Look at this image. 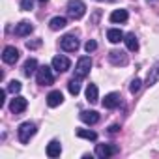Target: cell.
I'll use <instances>...</instances> for the list:
<instances>
[{
  "label": "cell",
  "instance_id": "15",
  "mask_svg": "<svg viewBox=\"0 0 159 159\" xmlns=\"http://www.w3.org/2000/svg\"><path fill=\"white\" fill-rule=\"evenodd\" d=\"M157 81H159V64H155V66L150 69V73H148V77H146V86L150 88V86H153Z\"/></svg>",
  "mask_w": 159,
  "mask_h": 159
},
{
  "label": "cell",
  "instance_id": "25",
  "mask_svg": "<svg viewBox=\"0 0 159 159\" xmlns=\"http://www.w3.org/2000/svg\"><path fill=\"white\" fill-rule=\"evenodd\" d=\"M140 84H142V81L135 77L133 81H131V84H129V92H131V94H137V92L140 90Z\"/></svg>",
  "mask_w": 159,
  "mask_h": 159
},
{
  "label": "cell",
  "instance_id": "32",
  "mask_svg": "<svg viewBox=\"0 0 159 159\" xmlns=\"http://www.w3.org/2000/svg\"><path fill=\"white\" fill-rule=\"evenodd\" d=\"M39 2H41V4H45V2H47V0H39Z\"/></svg>",
  "mask_w": 159,
  "mask_h": 159
},
{
  "label": "cell",
  "instance_id": "11",
  "mask_svg": "<svg viewBox=\"0 0 159 159\" xmlns=\"http://www.w3.org/2000/svg\"><path fill=\"white\" fill-rule=\"evenodd\" d=\"M32 32H34V25H32L30 21H21V23L15 26V34H17V36H21V38L30 36Z\"/></svg>",
  "mask_w": 159,
  "mask_h": 159
},
{
  "label": "cell",
  "instance_id": "14",
  "mask_svg": "<svg viewBox=\"0 0 159 159\" xmlns=\"http://www.w3.org/2000/svg\"><path fill=\"white\" fill-rule=\"evenodd\" d=\"M62 101H64V96H62L60 90H54L47 96V105L49 107H58V105H62Z\"/></svg>",
  "mask_w": 159,
  "mask_h": 159
},
{
  "label": "cell",
  "instance_id": "4",
  "mask_svg": "<svg viewBox=\"0 0 159 159\" xmlns=\"http://www.w3.org/2000/svg\"><path fill=\"white\" fill-rule=\"evenodd\" d=\"M92 69V58L90 56H81L75 66V77L77 79H84Z\"/></svg>",
  "mask_w": 159,
  "mask_h": 159
},
{
  "label": "cell",
  "instance_id": "22",
  "mask_svg": "<svg viewBox=\"0 0 159 159\" xmlns=\"http://www.w3.org/2000/svg\"><path fill=\"white\" fill-rule=\"evenodd\" d=\"M66 25H67V19L66 17H52L51 23H49L51 30H62V28H66Z\"/></svg>",
  "mask_w": 159,
  "mask_h": 159
},
{
  "label": "cell",
  "instance_id": "16",
  "mask_svg": "<svg viewBox=\"0 0 159 159\" xmlns=\"http://www.w3.org/2000/svg\"><path fill=\"white\" fill-rule=\"evenodd\" d=\"M124 32L120 30V28H111L109 32H107V39L111 41V43H120V41H124Z\"/></svg>",
  "mask_w": 159,
  "mask_h": 159
},
{
  "label": "cell",
  "instance_id": "30",
  "mask_svg": "<svg viewBox=\"0 0 159 159\" xmlns=\"http://www.w3.org/2000/svg\"><path fill=\"white\" fill-rule=\"evenodd\" d=\"M118 131H120V125H118V124H114V125L109 127V133H112V135H116Z\"/></svg>",
  "mask_w": 159,
  "mask_h": 159
},
{
  "label": "cell",
  "instance_id": "18",
  "mask_svg": "<svg viewBox=\"0 0 159 159\" xmlns=\"http://www.w3.org/2000/svg\"><path fill=\"white\" fill-rule=\"evenodd\" d=\"M98 99H99V92H98V86L90 83V84L86 86V101H88V103H98Z\"/></svg>",
  "mask_w": 159,
  "mask_h": 159
},
{
  "label": "cell",
  "instance_id": "12",
  "mask_svg": "<svg viewBox=\"0 0 159 159\" xmlns=\"http://www.w3.org/2000/svg\"><path fill=\"white\" fill-rule=\"evenodd\" d=\"M120 101H122L120 94L111 92V94H107V96H105V99H103V107H105V109H116V107L120 105Z\"/></svg>",
  "mask_w": 159,
  "mask_h": 159
},
{
  "label": "cell",
  "instance_id": "6",
  "mask_svg": "<svg viewBox=\"0 0 159 159\" xmlns=\"http://www.w3.org/2000/svg\"><path fill=\"white\" fill-rule=\"evenodd\" d=\"M109 62H111L112 66H127L129 58H127V54H125L124 51L114 49V51H111V52H109Z\"/></svg>",
  "mask_w": 159,
  "mask_h": 159
},
{
  "label": "cell",
  "instance_id": "8",
  "mask_svg": "<svg viewBox=\"0 0 159 159\" xmlns=\"http://www.w3.org/2000/svg\"><path fill=\"white\" fill-rule=\"evenodd\" d=\"M69 67H71V62H69V58H67V56L58 54V56H54V58H52V69H56L58 73H64V71H67Z\"/></svg>",
  "mask_w": 159,
  "mask_h": 159
},
{
  "label": "cell",
  "instance_id": "2",
  "mask_svg": "<svg viewBox=\"0 0 159 159\" xmlns=\"http://www.w3.org/2000/svg\"><path fill=\"white\" fill-rule=\"evenodd\" d=\"M36 81H38V84H41V86H51V84L54 83L52 69H51L49 66L38 67V71H36Z\"/></svg>",
  "mask_w": 159,
  "mask_h": 159
},
{
  "label": "cell",
  "instance_id": "24",
  "mask_svg": "<svg viewBox=\"0 0 159 159\" xmlns=\"http://www.w3.org/2000/svg\"><path fill=\"white\" fill-rule=\"evenodd\" d=\"M77 137L86 139V140H98V133L90 129H77Z\"/></svg>",
  "mask_w": 159,
  "mask_h": 159
},
{
  "label": "cell",
  "instance_id": "26",
  "mask_svg": "<svg viewBox=\"0 0 159 159\" xmlns=\"http://www.w3.org/2000/svg\"><path fill=\"white\" fill-rule=\"evenodd\" d=\"M21 88H23V86H21V83H19V81H11V83L8 84V88H6V90H8V92H11V94H17V92H21Z\"/></svg>",
  "mask_w": 159,
  "mask_h": 159
},
{
  "label": "cell",
  "instance_id": "21",
  "mask_svg": "<svg viewBox=\"0 0 159 159\" xmlns=\"http://www.w3.org/2000/svg\"><path fill=\"white\" fill-rule=\"evenodd\" d=\"M124 41H125V45H127V49L129 51H139V39H137V36L133 34V32H129L125 38H124Z\"/></svg>",
  "mask_w": 159,
  "mask_h": 159
},
{
  "label": "cell",
  "instance_id": "20",
  "mask_svg": "<svg viewBox=\"0 0 159 159\" xmlns=\"http://www.w3.org/2000/svg\"><path fill=\"white\" fill-rule=\"evenodd\" d=\"M127 17V10H114L111 13V23H125Z\"/></svg>",
  "mask_w": 159,
  "mask_h": 159
},
{
  "label": "cell",
  "instance_id": "33",
  "mask_svg": "<svg viewBox=\"0 0 159 159\" xmlns=\"http://www.w3.org/2000/svg\"><path fill=\"white\" fill-rule=\"evenodd\" d=\"M148 2H153V0H148Z\"/></svg>",
  "mask_w": 159,
  "mask_h": 159
},
{
  "label": "cell",
  "instance_id": "28",
  "mask_svg": "<svg viewBox=\"0 0 159 159\" xmlns=\"http://www.w3.org/2000/svg\"><path fill=\"white\" fill-rule=\"evenodd\" d=\"M96 49H98V43H96L94 39H88V41L84 43V51H86V52H94Z\"/></svg>",
  "mask_w": 159,
  "mask_h": 159
},
{
  "label": "cell",
  "instance_id": "5",
  "mask_svg": "<svg viewBox=\"0 0 159 159\" xmlns=\"http://www.w3.org/2000/svg\"><path fill=\"white\" fill-rule=\"evenodd\" d=\"M60 49L66 51V52H75L79 49V39L75 34H67L60 39Z\"/></svg>",
  "mask_w": 159,
  "mask_h": 159
},
{
  "label": "cell",
  "instance_id": "1",
  "mask_svg": "<svg viewBox=\"0 0 159 159\" xmlns=\"http://www.w3.org/2000/svg\"><path fill=\"white\" fill-rule=\"evenodd\" d=\"M86 13V6L83 0H67V15L71 19H83Z\"/></svg>",
  "mask_w": 159,
  "mask_h": 159
},
{
  "label": "cell",
  "instance_id": "29",
  "mask_svg": "<svg viewBox=\"0 0 159 159\" xmlns=\"http://www.w3.org/2000/svg\"><path fill=\"white\" fill-rule=\"evenodd\" d=\"M41 45V39H34V41H26V49H38Z\"/></svg>",
  "mask_w": 159,
  "mask_h": 159
},
{
  "label": "cell",
  "instance_id": "23",
  "mask_svg": "<svg viewBox=\"0 0 159 159\" xmlns=\"http://www.w3.org/2000/svg\"><path fill=\"white\" fill-rule=\"evenodd\" d=\"M79 81H81V79H71V81L67 83V90H69V94L71 96H79V92H81V83H79Z\"/></svg>",
  "mask_w": 159,
  "mask_h": 159
},
{
  "label": "cell",
  "instance_id": "13",
  "mask_svg": "<svg viewBox=\"0 0 159 159\" xmlns=\"http://www.w3.org/2000/svg\"><path fill=\"white\" fill-rule=\"evenodd\" d=\"M79 116H81V120L84 124H88V125H94V124L99 122V112H96V111H83Z\"/></svg>",
  "mask_w": 159,
  "mask_h": 159
},
{
  "label": "cell",
  "instance_id": "3",
  "mask_svg": "<svg viewBox=\"0 0 159 159\" xmlns=\"http://www.w3.org/2000/svg\"><path fill=\"white\" fill-rule=\"evenodd\" d=\"M17 135H19V140L23 144H26L34 135H36V124L34 122H23L17 129Z\"/></svg>",
  "mask_w": 159,
  "mask_h": 159
},
{
  "label": "cell",
  "instance_id": "27",
  "mask_svg": "<svg viewBox=\"0 0 159 159\" xmlns=\"http://www.w3.org/2000/svg\"><path fill=\"white\" fill-rule=\"evenodd\" d=\"M34 8V0H21V10L23 11H30Z\"/></svg>",
  "mask_w": 159,
  "mask_h": 159
},
{
  "label": "cell",
  "instance_id": "9",
  "mask_svg": "<svg viewBox=\"0 0 159 159\" xmlns=\"http://www.w3.org/2000/svg\"><path fill=\"white\" fill-rule=\"evenodd\" d=\"M112 153H116V148L112 144H96V155L99 159H109Z\"/></svg>",
  "mask_w": 159,
  "mask_h": 159
},
{
  "label": "cell",
  "instance_id": "31",
  "mask_svg": "<svg viewBox=\"0 0 159 159\" xmlns=\"http://www.w3.org/2000/svg\"><path fill=\"white\" fill-rule=\"evenodd\" d=\"M6 92H8V90H2V94H0V107L6 103Z\"/></svg>",
  "mask_w": 159,
  "mask_h": 159
},
{
  "label": "cell",
  "instance_id": "7",
  "mask_svg": "<svg viewBox=\"0 0 159 159\" xmlns=\"http://www.w3.org/2000/svg\"><path fill=\"white\" fill-rule=\"evenodd\" d=\"M26 107H28V101H26L23 96H15V98L10 101V111H11L13 114H21L23 111H26Z\"/></svg>",
  "mask_w": 159,
  "mask_h": 159
},
{
  "label": "cell",
  "instance_id": "10",
  "mask_svg": "<svg viewBox=\"0 0 159 159\" xmlns=\"http://www.w3.org/2000/svg\"><path fill=\"white\" fill-rule=\"evenodd\" d=\"M2 60H4L6 64H15V62L19 60V51H17L15 47L8 45V47L4 49V52H2Z\"/></svg>",
  "mask_w": 159,
  "mask_h": 159
},
{
  "label": "cell",
  "instance_id": "19",
  "mask_svg": "<svg viewBox=\"0 0 159 159\" xmlns=\"http://www.w3.org/2000/svg\"><path fill=\"white\" fill-rule=\"evenodd\" d=\"M60 153H62L60 142H58V140H51L49 146H47V155H49V157H60Z\"/></svg>",
  "mask_w": 159,
  "mask_h": 159
},
{
  "label": "cell",
  "instance_id": "17",
  "mask_svg": "<svg viewBox=\"0 0 159 159\" xmlns=\"http://www.w3.org/2000/svg\"><path fill=\"white\" fill-rule=\"evenodd\" d=\"M38 71V60L36 58H28L26 62H25V66H23V73L26 75V77H30V75H34Z\"/></svg>",
  "mask_w": 159,
  "mask_h": 159
}]
</instances>
